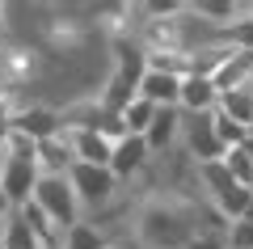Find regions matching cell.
Here are the masks:
<instances>
[{"label":"cell","instance_id":"obj_13","mask_svg":"<svg viewBox=\"0 0 253 249\" xmlns=\"http://www.w3.org/2000/svg\"><path fill=\"white\" fill-rule=\"evenodd\" d=\"M118 118H123L126 135H139V140H144L148 127H152V118H156V106H152V101H144V98H135L131 106L123 110V114H118Z\"/></svg>","mask_w":253,"mask_h":249},{"label":"cell","instance_id":"obj_4","mask_svg":"<svg viewBox=\"0 0 253 249\" xmlns=\"http://www.w3.org/2000/svg\"><path fill=\"white\" fill-rule=\"evenodd\" d=\"M181 148H186V156L194 160V165H215V160H224V144H219L215 135V123H211V114H186V127H181Z\"/></svg>","mask_w":253,"mask_h":249},{"label":"cell","instance_id":"obj_15","mask_svg":"<svg viewBox=\"0 0 253 249\" xmlns=\"http://www.w3.org/2000/svg\"><path fill=\"white\" fill-rule=\"evenodd\" d=\"M4 249H42V245H38V237L30 232V224L21 220L17 211L4 220Z\"/></svg>","mask_w":253,"mask_h":249},{"label":"cell","instance_id":"obj_16","mask_svg":"<svg viewBox=\"0 0 253 249\" xmlns=\"http://www.w3.org/2000/svg\"><path fill=\"white\" fill-rule=\"evenodd\" d=\"M228 249H253V220H232V228H228Z\"/></svg>","mask_w":253,"mask_h":249},{"label":"cell","instance_id":"obj_9","mask_svg":"<svg viewBox=\"0 0 253 249\" xmlns=\"http://www.w3.org/2000/svg\"><path fill=\"white\" fill-rule=\"evenodd\" d=\"M219 89L211 76H186L181 80V114H215Z\"/></svg>","mask_w":253,"mask_h":249},{"label":"cell","instance_id":"obj_3","mask_svg":"<svg viewBox=\"0 0 253 249\" xmlns=\"http://www.w3.org/2000/svg\"><path fill=\"white\" fill-rule=\"evenodd\" d=\"M34 203L42 207L63 232L76 228V224L84 220V207H81V199H76V190H72V182H68V178H38Z\"/></svg>","mask_w":253,"mask_h":249},{"label":"cell","instance_id":"obj_8","mask_svg":"<svg viewBox=\"0 0 253 249\" xmlns=\"http://www.w3.org/2000/svg\"><path fill=\"white\" fill-rule=\"evenodd\" d=\"M181 127H186V114L181 110H156L152 127H148V148H152V156H165V152L181 148Z\"/></svg>","mask_w":253,"mask_h":249},{"label":"cell","instance_id":"obj_7","mask_svg":"<svg viewBox=\"0 0 253 249\" xmlns=\"http://www.w3.org/2000/svg\"><path fill=\"white\" fill-rule=\"evenodd\" d=\"M76 165V152H72V140H68V131L51 135V140L38 144V173L42 178H68Z\"/></svg>","mask_w":253,"mask_h":249},{"label":"cell","instance_id":"obj_1","mask_svg":"<svg viewBox=\"0 0 253 249\" xmlns=\"http://www.w3.org/2000/svg\"><path fill=\"white\" fill-rule=\"evenodd\" d=\"M199 186H203V199H207L211 207H215L224 220H245L253 207V190H245L241 182L232 178V173L224 169V160H215V165H203L199 169Z\"/></svg>","mask_w":253,"mask_h":249},{"label":"cell","instance_id":"obj_6","mask_svg":"<svg viewBox=\"0 0 253 249\" xmlns=\"http://www.w3.org/2000/svg\"><path fill=\"white\" fill-rule=\"evenodd\" d=\"M139 98L152 101L156 110H181V76H169V72H152L148 68L139 76Z\"/></svg>","mask_w":253,"mask_h":249},{"label":"cell","instance_id":"obj_12","mask_svg":"<svg viewBox=\"0 0 253 249\" xmlns=\"http://www.w3.org/2000/svg\"><path fill=\"white\" fill-rule=\"evenodd\" d=\"M224 169L241 182L245 190H253V144H241V148L224 152Z\"/></svg>","mask_w":253,"mask_h":249},{"label":"cell","instance_id":"obj_5","mask_svg":"<svg viewBox=\"0 0 253 249\" xmlns=\"http://www.w3.org/2000/svg\"><path fill=\"white\" fill-rule=\"evenodd\" d=\"M152 148H148V140H139V135H126L123 144H114V160H110V169H114V178L123 182V186H131L135 178H144L148 165H152Z\"/></svg>","mask_w":253,"mask_h":249},{"label":"cell","instance_id":"obj_10","mask_svg":"<svg viewBox=\"0 0 253 249\" xmlns=\"http://www.w3.org/2000/svg\"><path fill=\"white\" fill-rule=\"evenodd\" d=\"M72 140V152H76V165H106L114 160V144L106 140L101 131H68Z\"/></svg>","mask_w":253,"mask_h":249},{"label":"cell","instance_id":"obj_11","mask_svg":"<svg viewBox=\"0 0 253 249\" xmlns=\"http://www.w3.org/2000/svg\"><path fill=\"white\" fill-rule=\"evenodd\" d=\"M219 114H228L241 127H253V85L232 89V93H219Z\"/></svg>","mask_w":253,"mask_h":249},{"label":"cell","instance_id":"obj_14","mask_svg":"<svg viewBox=\"0 0 253 249\" xmlns=\"http://www.w3.org/2000/svg\"><path fill=\"white\" fill-rule=\"evenodd\" d=\"M63 249H110V241H106V232H101L97 224L81 220L76 228H68V237H63Z\"/></svg>","mask_w":253,"mask_h":249},{"label":"cell","instance_id":"obj_2","mask_svg":"<svg viewBox=\"0 0 253 249\" xmlns=\"http://www.w3.org/2000/svg\"><path fill=\"white\" fill-rule=\"evenodd\" d=\"M68 182H72L84 215H97V211H106V207H114L118 199H123V182H118L114 169H106V165H72Z\"/></svg>","mask_w":253,"mask_h":249},{"label":"cell","instance_id":"obj_17","mask_svg":"<svg viewBox=\"0 0 253 249\" xmlns=\"http://www.w3.org/2000/svg\"><path fill=\"white\" fill-rule=\"evenodd\" d=\"M249 13H253V9H249Z\"/></svg>","mask_w":253,"mask_h":249}]
</instances>
